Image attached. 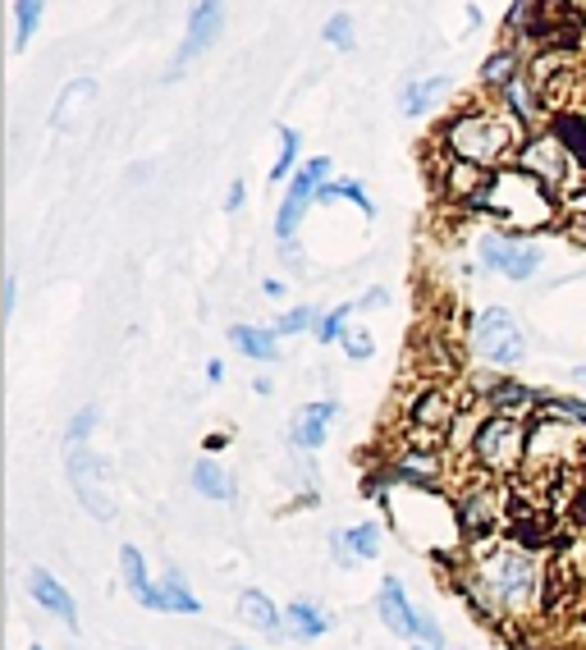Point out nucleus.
Listing matches in <instances>:
<instances>
[{"label": "nucleus", "mask_w": 586, "mask_h": 650, "mask_svg": "<svg viewBox=\"0 0 586 650\" xmlns=\"http://www.w3.org/2000/svg\"><path fill=\"white\" fill-rule=\"evenodd\" d=\"M293 165H298V129L280 124V152H275V165H271V179H289Z\"/></svg>", "instance_id": "2f4dec72"}, {"label": "nucleus", "mask_w": 586, "mask_h": 650, "mask_svg": "<svg viewBox=\"0 0 586 650\" xmlns=\"http://www.w3.org/2000/svg\"><path fill=\"white\" fill-rule=\"evenodd\" d=\"M92 97H97V83H92V78H78V83H69L65 92H60V106H55L51 120H55V124H65V120H69V110L83 106V101H92Z\"/></svg>", "instance_id": "7c9ffc66"}, {"label": "nucleus", "mask_w": 586, "mask_h": 650, "mask_svg": "<svg viewBox=\"0 0 586 650\" xmlns=\"http://www.w3.org/2000/svg\"><path fill=\"white\" fill-rule=\"evenodd\" d=\"M234 348L248 353L252 362H280V330H261V325H234L229 330Z\"/></svg>", "instance_id": "412c9836"}, {"label": "nucleus", "mask_w": 586, "mask_h": 650, "mask_svg": "<svg viewBox=\"0 0 586 650\" xmlns=\"http://www.w3.org/2000/svg\"><path fill=\"white\" fill-rule=\"evenodd\" d=\"M120 568H124V586H129V596L138 600L142 609H156V614H170V605H165V591L147 577V564H142V554L133 550V545H124L120 550Z\"/></svg>", "instance_id": "dca6fc26"}, {"label": "nucleus", "mask_w": 586, "mask_h": 650, "mask_svg": "<svg viewBox=\"0 0 586 650\" xmlns=\"http://www.w3.org/2000/svg\"><path fill=\"white\" fill-rule=\"evenodd\" d=\"M243 197H248V188H243V184H234V188H229V211H239V206H243Z\"/></svg>", "instance_id": "37998d69"}, {"label": "nucleus", "mask_w": 586, "mask_h": 650, "mask_svg": "<svg viewBox=\"0 0 586 650\" xmlns=\"http://www.w3.org/2000/svg\"><path fill=\"white\" fill-rule=\"evenodd\" d=\"M477 252H481V266H486V271H500V275H509V280H532V275L541 271V252H536L532 243L504 239V234H481Z\"/></svg>", "instance_id": "f8f14e48"}, {"label": "nucleus", "mask_w": 586, "mask_h": 650, "mask_svg": "<svg viewBox=\"0 0 586 650\" xmlns=\"http://www.w3.org/2000/svg\"><path fill=\"white\" fill-rule=\"evenodd\" d=\"M573 376H577V380H582V385H586V367H577V371H573Z\"/></svg>", "instance_id": "de8ad7c7"}, {"label": "nucleus", "mask_w": 586, "mask_h": 650, "mask_svg": "<svg viewBox=\"0 0 586 650\" xmlns=\"http://www.w3.org/2000/svg\"><path fill=\"white\" fill-rule=\"evenodd\" d=\"M573 5H582V10H586V0H573Z\"/></svg>", "instance_id": "09e8293b"}, {"label": "nucleus", "mask_w": 586, "mask_h": 650, "mask_svg": "<svg viewBox=\"0 0 586 650\" xmlns=\"http://www.w3.org/2000/svg\"><path fill=\"white\" fill-rule=\"evenodd\" d=\"M193 490H197V495H207V499H220V504L239 495L234 477H229V472L216 463V458H202V463L193 467Z\"/></svg>", "instance_id": "5701e85b"}, {"label": "nucleus", "mask_w": 586, "mask_h": 650, "mask_svg": "<svg viewBox=\"0 0 586 650\" xmlns=\"http://www.w3.org/2000/svg\"><path fill=\"white\" fill-rule=\"evenodd\" d=\"M564 509H568V518H573L577 527H586V486H577L573 495H568V504H564Z\"/></svg>", "instance_id": "4c0bfd02"}, {"label": "nucleus", "mask_w": 586, "mask_h": 650, "mask_svg": "<svg viewBox=\"0 0 586 650\" xmlns=\"http://www.w3.org/2000/svg\"><path fill=\"white\" fill-rule=\"evenodd\" d=\"M312 321H316L312 307H293V312H284L280 321H275V330H280V335H303Z\"/></svg>", "instance_id": "c9c22d12"}, {"label": "nucleus", "mask_w": 586, "mask_h": 650, "mask_svg": "<svg viewBox=\"0 0 586 650\" xmlns=\"http://www.w3.org/2000/svg\"><path fill=\"white\" fill-rule=\"evenodd\" d=\"M14 298H19V280H14V275H5V303H0V307H5V321L14 316Z\"/></svg>", "instance_id": "58836bf2"}, {"label": "nucleus", "mask_w": 586, "mask_h": 650, "mask_svg": "<svg viewBox=\"0 0 586 650\" xmlns=\"http://www.w3.org/2000/svg\"><path fill=\"white\" fill-rule=\"evenodd\" d=\"M385 303H390V293H362L358 307H385Z\"/></svg>", "instance_id": "79ce46f5"}, {"label": "nucleus", "mask_w": 586, "mask_h": 650, "mask_svg": "<svg viewBox=\"0 0 586 650\" xmlns=\"http://www.w3.org/2000/svg\"><path fill=\"white\" fill-rule=\"evenodd\" d=\"M440 179H445V197H454V202H472V197L486 188L490 174L481 170V165H472V161H454V156H449V165H445Z\"/></svg>", "instance_id": "4be33fe9"}, {"label": "nucleus", "mask_w": 586, "mask_h": 650, "mask_svg": "<svg viewBox=\"0 0 586 650\" xmlns=\"http://www.w3.org/2000/svg\"><path fill=\"white\" fill-rule=\"evenodd\" d=\"M522 124L513 115H490V110H463L454 124L445 129V152L454 161H472L481 170L509 161V152L518 147Z\"/></svg>", "instance_id": "20e7f679"}, {"label": "nucleus", "mask_w": 586, "mask_h": 650, "mask_svg": "<svg viewBox=\"0 0 586 650\" xmlns=\"http://www.w3.org/2000/svg\"><path fill=\"white\" fill-rule=\"evenodd\" d=\"M92 426H97V408H83L74 417V422H69V431H65V440H69V449L74 445H83L87 435H92Z\"/></svg>", "instance_id": "e433bc0d"}, {"label": "nucleus", "mask_w": 586, "mask_h": 650, "mask_svg": "<svg viewBox=\"0 0 586 650\" xmlns=\"http://www.w3.org/2000/svg\"><path fill=\"white\" fill-rule=\"evenodd\" d=\"M339 344H344V353H348L353 362H367V358H371V335L362 330V325H348V335L339 339Z\"/></svg>", "instance_id": "f704fd0d"}, {"label": "nucleus", "mask_w": 586, "mask_h": 650, "mask_svg": "<svg viewBox=\"0 0 586 650\" xmlns=\"http://www.w3.org/2000/svg\"><path fill=\"white\" fill-rule=\"evenodd\" d=\"M573 78H577V69H573V60H568L564 51L536 55L532 69H527V83L536 87V97H541L550 110L568 101V92H573Z\"/></svg>", "instance_id": "4468645a"}, {"label": "nucleus", "mask_w": 586, "mask_h": 650, "mask_svg": "<svg viewBox=\"0 0 586 650\" xmlns=\"http://www.w3.org/2000/svg\"><path fill=\"white\" fill-rule=\"evenodd\" d=\"M161 591H165V605H170V614H202V600L188 591V582L174 573V568L161 577Z\"/></svg>", "instance_id": "bb28decb"}, {"label": "nucleus", "mask_w": 586, "mask_h": 650, "mask_svg": "<svg viewBox=\"0 0 586 650\" xmlns=\"http://www.w3.org/2000/svg\"><path fill=\"white\" fill-rule=\"evenodd\" d=\"M472 348L486 367L513 371L522 358H527V335H522L518 316L509 307H486V312L472 321Z\"/></svg>", "instance_id": "0eeeda50"}, {"label": "nucleus", "mask_w": 586, "mask_h": 650, "mask_svg": "<svg viewBox=\"0 0 586 650\" xmlns=\"http://www.w3.org/2000/svg\"><path fill=\"white\" fill-rule=\"evenodd\" d=\"M33 650H46V646H33Z\"/></svg>", "instance_id": "3c124183"}, {"label": "nucleus", "mask_w": 586, "mask_h": 650, "mask_svg": "<svg viewBox=\"0 0 586 650\" xmlns=\"http://www.w3.org/2000/svg\"><path fill=\"white\" fill-rule=\"evenodd\" d=\"M284 618H289V637H298V641H316L335 628L330 609L316 605V600H293V605L284 609Z\"/></svg>", "instance_id": "6ab92c4d"}, {"label": "nucleus", "mask_w": 586, "mask_h": 650, "mask_svg": "<svg viewBox=\"0 0 586 650\" xmlns=\"http://www.w3.org/2000/svg\"><path fill=\"white\" fill-rule=\"evenodd\" d=\"M326 184H330V161L326 156H312L307 165H298V174L289 179V193H284V202H280V216H275V234H280V243L293 239L298 220L307 216V206L321 197V188Z\"/></svg>", "instance_id": "9d476101"}, {"label": "nucleus", "mask_w": 586, "mask_h": 650, "mask_svg": "<svg viewBox=\"0 0 586 650\" xmlns=\"http://www.w3.org/2000/svg\"><path fill=\"white\" fill-rule=\"evenodd\" d=\"M527 422L532 417H518V412H495L477 422L472 440H467V463L481 467L486 477H513L527 467Z\"/></svg>", "instance_id": "39448f33"}, {"label": "nucleus", "mask_w": 586, "mask_h": 650, "mask_svg": "<svg viewBox=\"0 0 586 650\" xmlns=\"http://www.w3.org/2000/svg\"><path fill=\"white\" fill-rule=\"evenodd\" d=\"M550 133L564 142L568 156H573V161L586 170V120H582V115H573V110H559V115L550 120Z\"/></svg>", "instance_id": "b1692460"}, {"label": "nucleus", "mask_w": 586, "mask_h": 650, "mask_svg": "<svg viewBox=\"0 0 586 650\" xmlns=\"http://www.w3.org/2000/svg\"><path fill=\"white\" fill-rule=\"evenodd\" d=\"M504 106H509V115L522 124V129H532V124L550 120V106H545L541 97H536V87L527 83V78H513L509 87H504Z\"/></svg>", "instance_id": "aec40b11"}, {"label": "nucleus", "mask_w": 586, "mask_h": 650, "mask_svg": "<svg viewBox=\"0 0 586 650\" xmlns=\"http://www.w3.org/2000/svg\"><path fill=\"white\" fill-rule=\"evenodd\" d=\"M513 78H518V51H509V46H504V51H495L486 60V65H481V83L486 87H509Z\"/></svg>", "instance_id": "cd10ccee"}, {"label": "nucleus", "mask_w": 586, "mask_h": 650, "mask_svg": "<svg viewBox=\"0 0 586 650\" xmlns=\"http://www.w3.org/2000/svg\"><path fill=\"white\" fill-rule=\"evenodd\" d=\"M467 206H477V211L495 216L500 225L518 229V234H532V229L554 225V216H559V193L545 188L536 174H527V170L513 165V170L490 174L486 188H481Z\"/></svg>", "instance_id": "f03ea898"}, {"label": "nucleus", "mask_w": 586, "mask_h": 650, "mask_svg": "<svg viewBox=\"0 0 586 650\" xmlns=\"http://www.w3.org/2000/svg\"><path fill=\"white\" fill-rule=\"evenodd\" d=\"M413 650H440V646H426V641H413Z\"/></svg>", "instance_id": "49530a36"}, {"label": "nucleus", "mask_w": 586, "mask_h": 650, "mask_svg": "<svg viewBox=\"0 0 586 650\" xmlns=\"http://www.w3.org/2000/svg\"><path fill=\"white\" fill-rule=\"evenodd\" d=\"M335 197H344V202H358V211H362V216H376V202H371V197L362 193V184H358V179H339V184H335V179H330V184L321 188V202H335Z\"/></svg>", "instance_id": "c756f323"}, {"label": "nucleus", "mask_w": 586, "mask_h": 650, "mask_svg": "<svg viewBox=\"0 0 586 650\" xmlns=\"http://www.w3.org/2000/svg\"><path fill=\"white\" fill-rule=\"evenodd\" d=\"M280 257H284V266H298V261H303V257H298V248H293V239L280 243Z\"/></svg>", "instance_id": "a19ab883"}, {"label": "nucleus", "mask_w": 586, "mask_h": 650, "mask_svg": "<svg viewBox=\"0 0 586 650\" xmlns=\"http://www.w3.org/2000/svg\"><path fill=\"white\" fill-rule=\"evenodd\" d=\"M65 467H69V481H74L78 499L87 504V513H92L97 522H106L110 518V499H106V490L97 486V481H106V463L92 458L83 445H74L69 449V458H65Z\"/></svg>", "instance_id": "ddd939ff"}, {"label": "nucleus", "mask_w": 586, "mask_h": 650, "mask_svg": "<svg viewBox=\"0 0 586 650\" xmlns=\"http://www.w3.org/2000/svg\"><path fill=\"white\" fill-rule=\"evenodd\" d=\"M239 618L248 623V628H257L261 637H284V632H289L284 614L275 609V600L266 596V591H243L239 596Z\"/></svg>", "instance_id": "a211bd4d"}, {"label": "nucleus", "mask_w": 586, "mask_h": 650, "mask_svg": "<svg viewBox=\"0 0 586 650\" xmlns=\"http://www.w3.org/2000/svg\"><path fill=\"white\" fill-rule=\"evenodd\" d=\"M518 170L536 174L545 188H554V193H573L577 188V161L568 156V147L554 133H536V138H527L518 147Z\"/></svg>", "instance_id": "1a4fd4ad"}, {"label": "nucleus", "mask_w": 586, "mask_h": 650, "mask_svg": "<svg viewBox=\"0 0 586 650\" xmlns=\"http://www.w3.org/2000/svg\"><path fill=\"white\" fill-rule=\"evenodd\" d=\"M348 316H353V303H339L335 312H326L321 321H316V339L321 344H335V339L348 335Z\"/></svg>", "instance_id": "473e14b6"}, {"label": "nucleus", "mask_w": 586, "mask_h": 650, "mask_svg": "<svg viewBox=\"0 0 586 650\" xmlns=\"http://www.w3.org/2000/svg\"><path fill=\"white\" fill-rule=\"evenodd\" d=\"M344 545H348V554H353V559H376L380 554V527L376 522H358V527H348L344 531Z\"/></svg>", "instance_id": "c85d7f7f"}, {"label": "nucleus", "mask_w": 586, "mask_h": 650, "mask_svg": "<svg viewBox=\"0 0 586 650\" xmlns=\"http://www.w3.org/2000/svg\"><path fill=\"white\" fill-rule=\"evenodd\" d=\"M234 650H248V646H234Z\"/></svg>", "instance_id": "8fccbe9b"}, {"label": "nucleus", "mask_w": 586, "mask_h": 650, "mask_svg": "<svg viewBox=\"0 0 586 650\" xmlns=\"http://www.w3.org/2000/svg\"><path fill=\"white\" fill-rule=\"evenodd\" d=\"M339 417V403L335 399H316V403H303V408L293 412V445L298 449H321L326 445V431L330 422Z\"/></svg>", "instance_id": "2eb2a0df"}, {"label": "nucleus", "mask_w": 586, "mask_h": 650, "mask_svg": "<svg viewBox=\"0 0 586 650\" xmlns=\"http://www.w3.org/2000/svg\"><path fill=\"white\" fill-rule=\"evenodd\" d=\"M330 545H335V564H339V568H353V564H358V559L348 554V545H344V531H339V536H335Z\"/></svg>", "instance_id": "ea45409f"}, {"label": "nucleus", "mask_w": 586, "mask_h": 650, "mask_svg": "<svg viewBox=\"0 0 586 650\" xmlns=\"http://www.w3.org/2000/svg\"><path fill=\"white\" fill-rule=\"evenodd\" d=\"M467 600L486 614L490 623H513V618H532L545 600V568L532 550L513 541H495L477 550L472 568L458 582Z\"/></svg>", "instance_id": "f257e3e1"}, {"label": "nucleus", "mask_w": 586, "mask_h": 650, "mask_svg": "<svg viewBox=\"0 0 586 650\" xmlns=\"http://www.w3.org/2000/svg\"><path fill=\"white\" fill-rule=\"evenodd\" d=\"M225 445H229V435H225V431L207 435V449H211V454H216V449H225Z\"/></svg>", "instance_id": "c03bdc74"}, {"label": "nucleus", "mask_w": 586, "mask_h": 650, "mask_svg": "<svg viewBox=\"0 0 586 650\" xmlns=\"http://www.w3.org/2000/svg\"><path fill=\"white\" fill-rule=\"evenodd\" d=\"M582 449H586V426L577 422V417H568V412L541 403L536 417L527 422V467H522V472H532L536 481H545L550 472L554 477H559V472H573Z\"/></svg>", "instance_id": "7ed1b4c3"}, {"label": "nucleus", "mask_w": 586, "mask_h": 650, "mask_svg": "<svg viewBox=\"0 0 586 650\" xmlns=\"http://www.w3.org/2000/svg\"><path fill=\"white\" fill-rule=\"evenodd\" d=\"M449 78L445 74H431V78H417V83L403 87V115H422L435 97H445Z\"/></svg>", "instance_id": "393cba45"}, {"label": "nucleus", "mask_w": 586, "mask_h": 650, "mask_svg": "<svg viewBox=\"0 0 586 650\" xmlns=\"http://www.w3.org/2000/svg\"><path fill=\"white\" fill-rule=\"evenodd\" d=\"M220 376H225V367H220V362H207V380H211V385H216Z\"/></svg>", "instance_id": "a18cd8bd"}, {"label": "nucleus", "mask_w": 586, "mask_h": 650, "mask_svg": "<svg viewBox=\"0 0 586 650\" xmlns=\"http://www.w3.org/2000/svg\"><path fill=\"white\" fill-rule=\"evenodd\" d=\"M225 33V0H197V10L188 14V33L174 51V65H170V78H179L188 65H193L197 55H207L216 46V37Z\"/></svg>", "instance_id": "9b49d317"}, {"label": "nucleus", "mask_w": 586, "mask_h": 650, "mask_svg": "<svg viewBox=\"0 0 586 650\" xmlns=\"http://www.w3.org/2000/svg\"><path fill=\"white\" fill-rule=\"evenodd\" d=\"M46 0H14V51H28L33 33L42 28Z\"/></svg>", "instance_id": "a878e982"}, {"label": "nucleus", "mask_w": 586, "mask_h": 650, "mask_svg": "<svg viewBox=\"0 0 586 650\" xmlns=\"http://www.w3.org/2000/svg\"><path fill=\"white\" fill-rule=\"evenodd\" d=\"M326 42L335 51H353V19L348 14H330L326 19Z\"/></svg>", "instance_id": "72a5a7b5"}, {"label": "nucleus", "mask_w": 586, "mask_h": 650, "mask_svg": "<svg viewBox=\"0 0 586 650\" xmlns=\"http://www.w3.org/2000/svg\"><path fill=\"white\" fill-rule=\"evenodd\" d=\"M376 614L385 618V628H390L394 637H403L408 646H413V641H426V646H445V632H440V623H435V618H426L422 609L408 600V591H403L399 577H385V582H380Z\"/></svg>", "instance_id": "6e6552de"}, {"label": "nucleus", "mask_w": 586, "mask_h": 650, "mask_svg": "<svg viewBox=\"0 0 586 650\" xmlns=\"http://www.w3.org/2000/svg\"><path fill=\"white\" fill-rule=\"evenodd\" d=\"M28 596H33L42 609H51V614L60 618L65 628H78V605H74V596H69L65 582H55V577L46 573V568H33V573H28Z\"/></svg>", "instance_id": "f3484780"}, {"label": "nucleus", "mask_w": 586, "mask_h": 650, "mask_svg": "<svg viewBox=\"0 0 586 650\" xmlns=\"http://www.w3.org/2000/svg\"><path fill=\"white\" fill-rule=\"evenodd\" d=\"M458 531H463V541L472 545V550H486V545H495L509 531V495L504 490H495L486 477L472 481V486L458 495Z\"/></svg>", "instance_id": "423d86ee"}]
</instances>
